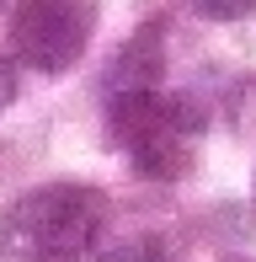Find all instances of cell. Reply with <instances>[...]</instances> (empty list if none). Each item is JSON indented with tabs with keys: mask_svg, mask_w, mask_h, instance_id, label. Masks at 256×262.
<instances>
[{
	"mask_svg": "<svg viewBox=\"0 0 256 262\" xmlns=\"http://www.w3.org/2000/svg\"><path fill=\"white\" fill-rule=\"evenodd\" d=\"M197 6H203L214 21H240V16H251L256 0H197Z\"/></svg>",
	"mask_w": 256,
	"mask_h": 262,
	"instance_id": "obj_5",
	"label": "cell"
},
{
	"mask_svg": "<svg viewBox=\"0 0 256 262\" xmlns=\"http://www.w3.org/2000/svg\"><path fill=\"white\" fill-rule=\"evenodd\" d=\"M107 123L118 134L123 156L155 182H176L192 171L197 145H203L208 113L182 91L149 86V91H128V97H107Z\"/></svg>",
	"mask_w": 256,
	"mask_h": 262,
	"instance_id": "obj_2",
	"label": "cell"
},
{
	"mask_svg": "<svg viewBox=\"0 0 256 262\" xmlns=\"http://www.w3.org/2000/svg\"><path fill=\"white\" fill-rule=\"evenodd\" d=\"M235 262H240V257H235Z\"/></svg>",
	"mask_w": 256,
	"mask_h": 262,
	"instance_id": "obj_8",
	"label": "cell"
},
{
	"mask_svg": "<svg viewBox=\"0 0 256 262\" xmlns=\"http://www.w3.org/2000/svg\"><path fill=\"white\" fill-rule=\"evenodd\" d=\"M0 6H6V0H0Z\"/></svg>",
	"mask_w": 256,
	"mask_h": 262,
	"instance_id": "obj_7",
	"label": "cell"
},
{
	"mask_svg": "<svg viewBox=\"0 0 256 262\" xmlns=\"http://www.w3.org/2000/svg\"><path fill=\"white\" fill-rule=\"evenodd\" d=\"M107 225V198L86 182H48L0 214L6 262H80Z\"/></svg>",
	"mask_w": 256,
	"mask_h": 262,
	"instance_id": "obj_1",
	"label": "cell"
},
{
	"mask_svg": "<svg viewBox=\"0 0 256 262\" xmlns=\"http://www.w3.org/2000/svg\"><path fill=\"white\" fill-rule=\"evenodd\" d=\"M101 262H176L166 252V246L155 241V235H134V241H123V246H112Z\"/></svg>",
	"mask_w": 256,
	"mask_h": 262,
	"instance_id": "obj_4",
	"label": "cell"
},
{
	"mask_svg": "<svg viewBox=\"0 0 256 262\" xmlns=\"http://www.w3.org/2000/svg\"><path fill=\"white\" fill-rule=\"evenodd\" d=\"M96 32V0H16L6 21V49L38 75H59L86 54Z\"/></svg>",
	"mask_w": 256,
	"mask_h": 262,
	"instance_id": "obj_3",
	"label": "cell"
},
{
	"mask_svg": "<svg viewBox=\"0 0 256 262\" xmlns=\"http://www.w3.org/2000/svg\"><path fill=\"white\" fill-rule=\"evenodd\" d=\"M11 102H16V70H11V59L0 54V113H6Z\"/></svg>",
	"mask_w": 256,
	"mask_h": 262,
	"instance_id": "obj_6",
	"label": "cell"
}]
</instances>
